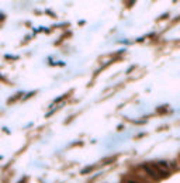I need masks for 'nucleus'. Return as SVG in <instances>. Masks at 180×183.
Masks as SVG:
<instances>
[{"label":"nucleus","mask_w":180,"mask_h":183,"mask_svg":"<svg viewBox=\"0 0 180 183\" xmlns=\"http://www.w3.org/2000/svg\"><path fill=\"white\" fill-rule=\"evenodd\" d=\"M142 169L147 172L151 177H153V179H156V180L160 179V176H159L158 171H156V168L153 166V165H142Z\"/></svg>","instance_id":"f257e3e1"},{"label":"nucleus","mask_w":180,"mask_h":183,"mask_svg":"<svg viewBox=\"0 0 180 183\" xmlns=\"http://www.w3.org/2000/svg\"><path fill=\"white\" fill-rule=\"evenodd\" d=\"M128 183H138V182H134V180H130Z\"/></svg>","instance_id":"f03ea898"}]
</instances>
